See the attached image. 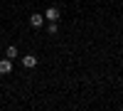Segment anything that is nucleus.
Segmentation results:
<instances>
[{
    "instance_id": "nucleus-1",
    "label": "nucleus",
    "mask_w": 123,
    "mask_h": 111,
    "mask_svg": "<svg viewBox=\"0 0 123 111\" xmlns=\"http://www.w3.org/2000/svg\"><path fill=\"white\" fill-rule=\"evenodd\" d=\"M12 72V59L5 57V59H0V74H10Z\"/></svg>"
},
{
    "instance_id": "nucleus-2",
    "label": "nucleus",
    "mask_w": 123,
    "mask_h": 111,
    "mask_svg": "<svg viewBox=\"0 0 123 111\" xmlns=\"http://www.w3.org/2000/svg\"><path fill=\"white\" fill-rule=\"evenodd\" d=\"M30 25H32V27H42L44 25V15H39V13L30 15Z\"/></svg>"
},
{
    "instance_id": "nucleus-3",
    "label": "nucleus",
    "mask_w": 123,
    "mask_h": 111,
    "mask_svg": "<svg viewBox=\"0 0 123 111\" xmlns=\"http://www.w3.org/2000/svg\"><path fill=\"white\" fill-rule=\"evenodd\" d=\"M22 67H27V69L37 67V57H35V54H25V57H22Z\"/></svg>"
},
{
    "instance_id": "nucleus-4",
    "label": "nucleus",
    "mask_w": 123,
    "mask_h": 111,
    "mask_svg": "<svg viewBox=\"0 0 123 111\" xmlns=\"http://www.w3.org/2000/svg\"><path fill=\"white\" fill-rule=\"evenodd\" d=\"M44 17L49 20V22H57V20H59V10H57V7H47Z\"/></svg>"
},
{
    "instance_id": "nucleus-5",
    "label": "nucleus",
    "mask_w": 123,
    "mask_h": 111,
    "mask_svg": "<svg viewBox=\"0 0 123 111\" xmlns=\"http://www.w3.org/2000/svg\"><path fill=\"white\" fill-rule=\"evenodd\" d=\"M5 57H10V59H17V57H20V49H17L15 45H7V49H5Z\"/></svg>"
},
{
    "instance_id": "nucleus-6",
    "label": "nucleus",
    "mask_w": 123,
    "mask_h": 111,
    "mask_svg": "<svg viewBox=\"0 0 123 111\" xmlns=\"http://www.w3.org/2000/svg\"><path fill=\"white\" fill-rule=\"evenodd\" d=\"M47 32H49V35H57V22H49V25H47Z\"/></svg>"
}]
</instances>
